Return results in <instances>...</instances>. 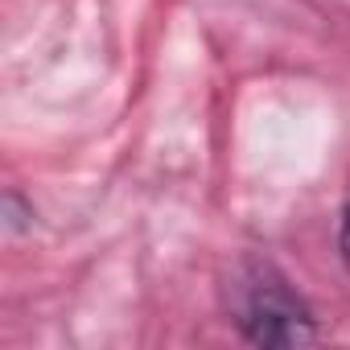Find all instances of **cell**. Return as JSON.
<instances>
[{
  "label": "cell",
  "mask_w": 350,
  "mask_h": 350,
  "mask_svg": "<svg viewBox=\"0 0 350 350\" xmlns=\"http://www.w3.org/2000/svg\"><path fill=\"white\" fill-rule=\"evenodd\" d=\"M235 321L260 346H305L317 338L309 305L288 288V280L268 264H247L239 276Z\"/></svg>",
  "instance_id": "obj_1"
},
{
  "label": "cell",
  "mask_w": 350,
  "mask_h": 350,
  "mask_svg": "<svg viewBox=\"0 0 350 350\" xmlns=\"http://www.w3.org/2000/svg\"><path fill=\"white\" fill-rule=\"evenodd\" d=\"M342 256H346V264H350V219H346V227H342Z\"/></svg>",
  "instance_id": "obj_2"
}]
</instances>
